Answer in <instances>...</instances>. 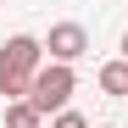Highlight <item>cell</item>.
Instances as JSON below:
<instances>
[{
  "instance_id": "6da1fadb",
  "label": "cell",
  "mask_w": 128,
  "mask_h": 128,
  "mask_svg": "<svg viewBox=\"0 0 128 128\" xmlns=\"http://www.w3.org/2000/svg\"><path fill=\"white\" fill-rule=\"evenodd\" d=\"M39 67H45V39L11 34L6 45H0V95H6V106H11V100H28Z\"/></svg>"
},
{
  "instance_id": "7a4b0ae2",
  "label": "cell",
  "mask_w": 128,
  "mask_h": 128,
  "mask_svg": "<svg viewBox=\"0 0 128 128\" xmlns=\"http://www.w3.org/2000/svg\"><path fill=\"white\" fill-rule=\"evenodd\" d=\"M72 89H78V72L72 67H61V61H45V67H39V78H34V89H28V100L39 106V112H67V100H72Z\"/></svg>"
},
{
  "instance_id": "3957f363",
  "label": "cell",
  "mask_w": 128,
  "mask_h": 128,
  "mask_svg": "<svg viewBox=\"0 0 128 128\" xmlns=\"http://www.w3.org/2000/svg\"><path fill=\"white\" fill-rule=\"evenodd\" d=\"M89 56V28L84 22H56L45 34V61H61V67H72V61Z\"/></svg>"
},
{
  "instance_id": "277c9868",
  "label": "cell",
  "mask_w": 128,
  "mask_h": 128,
  "mask_svg": "<svg viewBox=\"0 0 128 128\" xmlns=\"http://www.w3.org/2000/svg\"><path fill=\"white\" fill-rule=\"evenodd\" d=\"M100 89H106V95H117V100H128V61H122V56L100 67Z\"/></svg>"
},
{
  "instance_id": "5b68a950",
  "label": "cell",
  "mask_w": 128,
  "mask_h": 128,
  "mask_svg": "<svg viewBox=\"0 0 128 128\" xmlns=\"http://www.w3.org/2000/svg\"><path fill=\"white\" fill-rule=\"evenodd\" d=\"M39 122H45V112L34 100H11L6 106V128H39Z\"/></svg>"
},
{
  "instance_id": "8992f818",
  "label": "cell",
  "mask_w": 128,
  "mask_h": 128,
  "mask_svg": "<svg viewBox=\"0 0 128 128\" xmlns=\"http://www.w3.org/2000/svg\"><path fill=\"white\" fill-rule=\"evenodd\" d=\"M50 128H89V117H84V112H72V106H67V112H61Z\"/></svg>"
},
{
  "instance_id": "52a82bcc",
  "label": "cell",
  "mask_w": 128,
  "mask_h": 128,
  "mask_svg": "<svg viewBox=\"0 0 128 128\" xmlns=\"http://www.w3.org/2000/svg\"><path fill=\"white\" fill-rule=\"evenodd\" d=\"M122 61H128V34H122Z\"/></svg>"
},
{
  "instance_id": "ba28073f",
  "label": "cell",
  "mask_w": 128,
  "mask_h": 128,
  "mask_svg": "<svg viewBox=\"0 0 128 128\" xmlns=\"http://www.w3.org/2000/svg\"><path fill=\"white\" fill-rule=\"evenodd\" d=\"M95 128H117V122H95Z\"/></svg>"
}]
</instances>
